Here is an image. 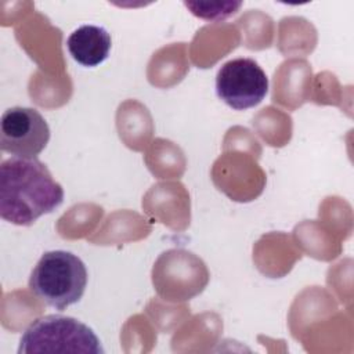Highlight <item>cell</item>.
Wrapping results in <instances>:
<instances>
[{
    "instance_id": "2",
    "label": "cell",
    "mask_w": 354,
    "mask_h": 354,
    "mask_svg": "<svg viewBox=\"0 0 354 354\" xmlns=\"http://www.w3.org/2000/svg\"><path fill=\"white\" fill-rule=\"evenodd\" d=\"M87 286V268L82 259L68 250L46 252L29 277V289L57 310L77 303Z\"/></svg>"
},
{
    "instance_id": "4",
    "label": "cell",
    "mask_w": 354,
    "mask_h": 354,
    "mask_svg": "<svg viewBox=\"0 0 354 354\" xmlns=\"http://www.w3.org/2000/svg\"><path fill=\"white\" fill-rule=\"evenodd\" d=\"M217 97L230 108L243 111L259 105L268 93V77L252 58L227 61L216 76Z\"/></svg>"
},
{
    "instance_id": "3",
    "label": "cell",
    "mask_w": 354,
    "mask_h": 354,
    "mask_svg": "<svg viewBox=\"0 0 354 354\" xmlns=\"http://www.w3.org/2000/svg\"><path fill=\"white\" fill-rule=\"evenodd\" d=\"M104 354L100 339L82 321L50 314L33 321L22 333L18 354Z\"/></svg>"
},
{
    "instance_id": "6",
    "label": "cell",
    "mask_w": 354,
    "mask_h": 354,
    "mask_svg": "<svg viewBox=\"0 0 354 354\" xmlns=\"http://www.w3.org/2000/svg\"><path fill=\"white\" fill-rule=\"evenodd\" d=\"M111 46V35L98 25H82L66 39V47L72 58L88 68L104 62L109 55Z\"/></svg>"
},
{
    "instance_id": "5",
    "label": "cell",
    "mask_w": 354,
    "mask_h": 354,
    "mask_svg": "<svg viewBox=\"0 0 354 354\" xmlns=\"http://www.w3.org/2000/svg\"><path fill=\"white\" fill-rule=\"evenodd\" d=\"M50 127L39 111L12 106L0 122V148L14 156L36 158L48 144Z\"/></svg>"
},
{
    "instance_id": "1",
    "label": "cell",
    "mask_w": 354,
    "mask_h": 354,
    "mask_svg": "<svg viewBox=\"0 0 354 354\" xmlns=\"http://www.w3.org/2000/svg\"><path fill=\"white\" fill-rule=\"evenodd\" d=\"M64 202V188L37 158L12 156L0 165V217L32 225Z\"/></svg>"
}]
</instances>
